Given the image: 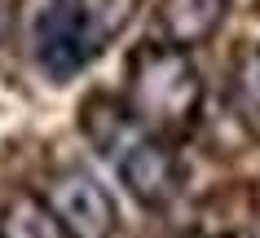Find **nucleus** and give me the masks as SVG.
<instances>
[{
	"label": "nucleus",
	"instance_id": "obj_3",
	"mask_svg": "<svg viewBox=\"0 0 260 238\" xmlns=\"http://www.w3.org/2000/svg\"><path fill=\"white\" fill-rule=\"evenodd\" d=\"M44 203L62 221L67 238H110L115 225H119V212H115V198L106 194V185L80 168H67L57 177H49Z\"/></svg>",
	"mask_w": 260,
	"mask_h": 238
},
{
	"label": "nucleus",
	"instance_id": "obj_4",
	"mask_svg": "<svg viewBox=\"0 0 260 238\" xmlns=\"http://www.w3.org/2000/svg\"><path fill=\"white\" fill-rule=\"evenodd\" d=\"M115 172H119V185L137 198L141 208H164L168 198L177 194L181 185V159L172 150L168 137H146L141 132L128 150L115 159Z\"/></svg>",
	"mask_w": 260,
	"mask_h": 238
},
{
	"label": "nucleus",
	"instance_id": "obj_1",
	"mask_svg": "<svg viewBox=\"0 0 260 238\" xmlns=\"http://www.w3.org/2000/svg\"><path fill=\"white\" fill-rule=\"evenodd\" d=\"M128 106L154 137H181L199 124L203 111V75L190 62V49L146 40L128 57Z\"/></svg>",
	"mask_w": 260,
	"mask_h": 238
},
{
	"label": "nucleus",
	"instance_id": "obj_2",
	"mask_svg": "<svg viewBox=\"0 0 260 238\" xmlns=\"http://www.w3.org/2000/svg\"><path fill=\"white\" fill-rule=\"evenodd\" d=\"M133 18V0H49L36 22V62L53 84L93 66Z\"/></svg>",
	"mask_w": 260,
	"mask_h": 238
},
{
	"label": "nucleus",
	"instance_id": "obj_7",
	"mask_svg": "<svg viewBox=\"0 0 260 238\" xmlns=\"http://www.w3.org/2000/svg\"><path fill=\"white\" fill-rule=\"evenodd\" d=\"M0 238H67V229L44 198L14 194L0 212Z\"/></svg>",
	"mask_w": 260,
	"mask_h": 238
},
{
	"label": "nucleus",
	"instance_id": "obj_5",
	"mask_svg": "<svg viewBox=\"0 0 260 238\" xmlns=\"http://www.w3.org/2000/svg\"><path fill=\"white\" fill-rule=\"evenodd\" d=\"M225 5L230 0H159V14H154L159 40L177 44V49L207 44L225 22Z\"/></svg>",
	"mask_w": 260,
	"mask_h": 238
},
{
	"label": "nucleus",
	"instance_id": "obj_6",
	"mask_svg": "<svg viewBox=\"0 0 260 238\" xmlns=\"http://www.w3.org/2000/svg\"><path fill=\"white\" fill-rule=\"evenodd\" d=\"M137 124H141V119L133 115V106H119V101L102 97V93H97V97H88V101H84V111H80L84 137L93 141V146L106 154L110 163H115V159H119V154L141 137Z\"/></svg>",
	"mask_w": 260,
	"mask_h": 238
},
{
	"label": "nucleus",
	"instance_id": "obj_8",
	"mask_svg": "<svg viewBox=\"0 0 260 238\" xmlns=\"http://www.w3.org/2000/svg\"><path fill=\"white\" fill-rule=\"evenodd\" d=\"M238 97H243L247 111H260V49H251V53L238 62Z\"/></svg>",
	"mask_w": 260,
	"mask_h": 238
}]
</instances>
